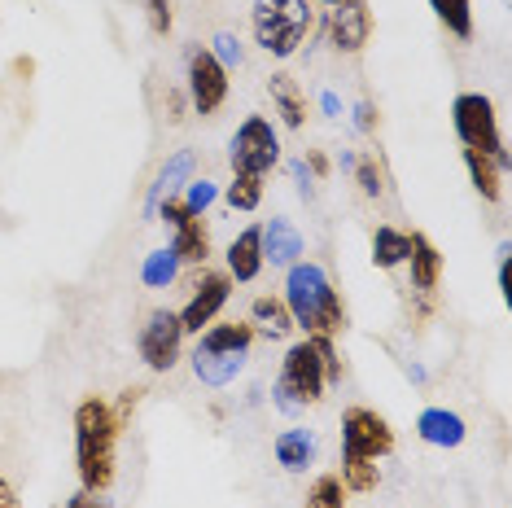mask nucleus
Instances as JSON below:
<instances>
[{"mask_svg":"<svg viewBox=\"0 0 512 508\" xmlns=\"http://www.w3.org/2000/svg\"><path fill=\"white\" fill-rule=\"evenodd\" d=\"M399 452V434L386 412L351 403L342 408V460H337V478L346 495H372L381 487V460Z\"/></svg>","mask_w":512,"mask_h":508,"instance_id":"nucleus-1","label":"nucleus"},{"mask_svg":"<svg viewBox=\"0 0 512 508\" xmlns=\"http://www.w3.org/2000/svg\"><path fill=\"white\" fill-rule=\"evenodd\" d=\"M346 373L342 355H337V338H298L285 346L281 373L272 381V403L285 412V417H298V412L316 408L324 399V390L337 386Z\"/></svg>","mask_w":512,"mask_h":508,"instance_id":"nucleus-2","label":"nucleus"},{"mask_svg":"<svg viewBox=\"0 0 512 508\" xmlns=\"http://www.w3.org/2000/svg\"><path fill=\"white\" fill-rule=\"evenodd\" d=\"M75 473L79 491L110 495L114 478H119V438L123 421L114 417V403L101 395H88L75 403Z\"/></svg>","mask_w":512,"mask_h":508,"instance_id":"nucleus-3","label":"nucleus"},{"mask_svg":"<svg viewBox=\"0 0 512 508\" xmlns=\"http://www.w3.org/2000/svg\"><path fill=\"white\" fill-rule=\"evenodd\" d=\"M285 307L294 316V329L302 338H337L351 325V311L342 303V290L333 285V276L311 259H298L294 268H285Z\"/></svg>","mask_w":512,"mask_h":508,"instance_id":"nucleus-4","label":"nucleus"},{"mask_svg":"<svg viewBox=\"0 0 512 508\" xmlns=\"http://www.w3.org/2000/svg\"><path fill=\"white\" fill-rule=\"evenodd\" d=\"M250 351H254V329L246 320H215L211 329L197 333V346L189 355L193 377L211 390H224L246 373Z\"/></svg>","mask_w":512,"mask_h":508,"instance_id":"nucleus-5","label":"nucleus"},{"mask_svg":"<svg viewBox=\"0 0 512 508\" xmlns=\"http://www.w3.org/2000/svg\"><path fill=\"white\" fill-rule=\"evenodd\" d=\"M311 27H316L311 0H254L250 5L254 44H259L267 57H276V62H289V57L307 44Z\"/></svg>","mask_w":512,"mask_h":508,"instance_id":"nucleus-6","label":"nucleus"},{"mask_svg":"<svg viewBox=\"0 0 512 508\" xmlns=\"http://www.w3.org/2000/svg\"><path fill=\"white\" fill-rule=\"evenodd\" d=\"M451 127H456V136H460L464 149L491 154V158H499V163L512 171L504 132H499V110H495V101L486 97V92H460V97L451 101Z\"/></svg>","mask_w":512,"mask_h":508,"instance_id":"nucleus-7","label":"nucleus"},{"mask_svg":"<svg viewBox=\"0 0 512 508\" xmlns=\"http://www.w3.org/2000/svg\"><path fill=\"white\" fill-rule=\"evenodd\" d=\"M228 167L241 176H272L281 167V132L263 114H246L228 141Z\"/></svg>","mask_w":512,"mask_h":508,"instance_id":"nucleus-8","label":"nucleus"},{"mask_svg":"<svg viewBox=\"0 0 512 508\" xmlns=\"http://www.w3.org/2000/svg\"><path fill=\"white\" fill-rule=\"evenodd\" d=\"M158 219L167 224L171 250H176L180 268H206V263H211L215 246H211V224H206V215H193L180 198H167L158 206Z\"/></svg>","mask_w":512,"mask_h":508,"instance_id":"nucleus-9","label":"nucleus"},{"mask_svg":"<svg viewBox=\"0 0 512 508\" xmlns=\"http://www.w3.org/2000/svg\"><path fill=\"white\" fill-rule=\"evenodd\" d=\"M403 268H407V276H412V281H407L412 303H416L412 320L425 325V320L438 311V285H442V272H447V259H442V250L425 233H412V254H407Z\"/></svg>","mask_w":512,"mask_h":508,"instance_id":"nucleus-10","label":"nucleus"},{"mask_svg":"<svg viewBox=\"0 0 512 508\" xmlns=\"http://www.w3.org/2000/svg\"><path fill=\"white\" fill-rule=\"evenodd\" d=\"M180 351H184V325H180V311L171 307H158L145 316L141 333H136V355L149 373H171L180 364Z\"/></svg>","mask_w":512,"mask_h":508,"instance_id":"nucleus-11","label":"nucleus"},{"mask_svg":"<svg viewBox=\"0 0 512 508\" xmlns=\"http://www.w3.org/2000/svg\"><path fill=\"white\" fill-rule=\"evenodd\" d=\"M232 92V79L228 71L215 62L211 49H189V62H184V97H189L193 114H202V119H215L219 110H224Z\"/></svg>","mask_w":512,"mask_h":508,"instance_id":"nucleus-12","label":"nucleus"},{"mask_svg":"<svg viewBox=\"0 0 512 508\" xmlns=\"http://www.w3.org/2000/svg\"><path fill=\"white\" fill-rule=\"evenodd\" d=\"M228 298H232V276L224 268H197L193 294H189V303L180 307L184 338H197L202 329H211L219 320V311L228 307Z\"/></svg>","mask_w":512,"mask_h":508,"instance_id":"nucleus-13","label":"nucleus"},{"mask_svg":"<svg viewBox=\"0 0 512 508\" xmlns=\"http://www.w3.org/2000/svg\"><path fill=\"white\" fill-rule=\"evenodd\" d=\"M372 27H377V18H372L368 0H342V5H333L329 18H324V40L333 44V53L359 57L372 40Z\"/></svg>","mask_w":512,"mask_h":508,"instance_id":"nucleus-14","label":"nucleus"},{"mask_svg":"<svg viewBox=\"0 0 512 508\" xmlns=\"http://www.w3.org/2000/svg\"><path fill=\"white\" fill-rule=\"evenodd\" d=\"M263 224H250V228H241L237 237L228 241V250H224V272L232 276V285H250V281H259L263 276Z\"/></svg>","mask_w":512,"mask_h":508,"instance_id":"nucleus-15","label":"nucleus"},{"mask_svg":"<svg viewBox=\"0 0 512 508\" xmlns=\"http://www.w3.org/2000/svg\"><path fill=\"white\" fill-rule=\"evenodd\" d=\"M193 171H197V154H193V149H176V154H171L167 163L158 167L154 184H149V198H145V215H158V206L167 202V198H176V193L184 189V184L193 180Z\"/></svg>","mask_w":512,"mask_h":508,"instance_id":"nucleus-16","label":"nucleus"},{"mask_svg":"<svg viewBox=\"0 0 512 508\" xmlns=\"http://www.w3.org/2000/svg\"><path fill=\"white\" fill-rule=\"evenodd\" d=\"M267 97H272V110L289 132H302L307 127V88L298 84V75L289 71H276L267 79Z\"/></svg>","mask_w":512,"mask_h":508,"instance_id":"nucleus-17","label":"nucleus"},{"mask_svg":"<svg viewBox=\"0 0 512 508\" xmlns=\"http://www.w3.org/2000/svg\"><path fill=\"white\" fill-rule=\"evenodd\" d=\"M416 438L429 447H442V452H456L464 438H469V425L451 408H425L421 417H416Z\"/></svg>","mask_w":512,"mask_h":508,"instance_id":"nucleus-18","label":"nucleus"},{"mask_svg":"<svg viewBox=\"0 0 512 508\" xmlns=\"http://www.w3.org/2000/svg\"><path fill=\"white\" fill-rule=\"evenodd\" d=\"M302 250H307V241H302V233L285 215L263 224V263H272V268H294L302 259Z\"/></svg>","mask_w":512,"mask_h":508,"instance_id":"nucleus-19","label":"nucleus"},{"mask_svg":"<svg viewBox=\"0 0 512 508\" xmlns=\"http://www.w3.org/2000/svg\"><path fill=\"white\" fill-rule=\"evenodd\" d=\"M272 456H276V465H281L285 473H307L311 465H316V456H320V443H316V434L311 430H281L272 438Z\"/></svg>","mask_w":512,"mask_h":508,"instance_id":"nucleus-20","label":"nucleus"},{"mask_svg":"<svg viewBox=\"0 0 512 508\" xmlns=\"http://www.w3.org/2000/svg\"><path fill=\"white\" fill-rule=\"evenodd\" d=\"M246 325L254 329V338H267V342H285L294 333V316H289L285 298H272V294H259L250 303V320Z\"/></svg>","mask_w":512,"mask_h":508,"instance_id":"nucleus-21","label":"nucleus"},{"mask_svg":"<svg viewBox=\"0 0 512 508\" xmlns=\"http://www.w3.org/2000/svg\"><path fill=\"white\" fill-rule=\"evenodd\" d=\"M464 171H469V184L482 202H504V180H508V167L491 154H477V149H464Z\"/></svg>","mask_w":512,"mask_h":508,"instance_id":"nucleus-22","label":"nucleus"},{"mask_svg":"<svg viewBox=\"0 0 512 508\" xmlns=\"http://www.w3.org/2000/svg\"><path fill=\"white\" fill-rule=\"evenodd\" d=\"M368 250H372V268L394 272V268H403L407 254H412V233L399 224H377L368 237Z\"/></svg>","mask_w":512,"mask_h":508,"instance_id":"nucleus-23","label":"nucleus"},{"mask_svg":"<svg viewBox=\"0 0 512 508\" xmlns=\"http://www.w3.org/2000/svg\"><path fill=\"white\" fill-rule=\"evenodd\" d=\"M346 176L355 180V189L364 193L368 202H381L390 193V176H386V163H381L377 149H359V154L351 158V171Z\"/></svg>","mask_w":512,"mask_h":508,"instance_id":"nucleus-24","label":"nucleus"},{"mask_svg":"<svg viewBox=\"0 0 512 508\" xmlns=\"http://www.w3.org/2000/svg\"><path fill=\"white\" fill-rule=\"evenodd\" d=\"M438 27L456 40H473V0H429Z\"/></svg>","mask_w":512,"mask_h":508,"instance_id":"nucleus-25","label":"nucleus"},{"mask_svg":"<svg viewBox=\"0 0 512 508\" xmlns=\"http://www.w3.org/2000/svg\"><path fill=\"white\" fill-rule=\"evenodd\" d=\"M263 193H267L263 176H241V171H232V180L224 189V202L232 206V211L250 215V211H259V206H263Z\"/></svg>","mask_w":512,"mask_h":508,"instance_id":"nucleus-26","label":"nucleus"},{"mask_svg":"<svg viewBox=\"0 0 512 508\" xmlns=\"http://www.w3.org/2000/svg\"><path fill=\"white\" fill-rule=\"evenodd\" d=\"M180 272L184 268H180V259H176V250H171V246L145 254V263H141V281L149 285V290H167V285H176Z\"/></svg>","mask_w":512,"mask_h":508,"instance_id":"nucleus-27","label":"nucleus"},{"mask_svg":"<svg viewBox=\"0 0 512 508\" xmlns=\"http://www.w3.org/2000/svg\"><path fill=\"white\" fill-rule=\"evenodd\" d=\"M302 508H346V487L337 473H316L311 478L307 495H302Z\"/></svg>","mask_w":512,"mask_h":508,"instance_id":"nucleus-28","label":"nucleus"},{"mask_svg":"<svg viewBox=\"0 0 512 508\" xmlns=\"http://www.w3.org/2000/svg\"><path fill=\"white\" fill-rule=\"evenodd\" d=\"M211 53H215V62L224 66L228 75L237 71L241 62H246V44L237 40V31H219V36H215V44H211Z\"/></svg>","mask_w":512,"mask_h":508,"instance_id":"nucleus-29","label":"nucleus"},{"mask_svg":"<svg viewBox=\"0 0 512 508\" xmlns=\"http://www.w3.org/2000/svg\"><path fill=\"white\" fill-rule=\"evenodd\" d=\"M215 198H219V184L215 180H189V184H184V198L180 202L189 206L193 215H206L215 206Z\"/></svg>","mask_w":512,"mask_h":508,"instance_id":"nucleus-30","label":"nucleus"},{"mask_svg":"<svg viewBox=\"0 0 512 508\" xmlns=\"http://www.w3.org/2000/svg\"><path fill=\"white\" fill-rule=\"evenodd\" d=\"M145 22L154 36H171L176 31V14H171V0H145Z\"/></svg>","mask_w":512,"mask_h":508,"instance_id":"nucleus-31","label":"nucleus"},{"mask_svg":"<svg viewBox=\"0 0 512 508\" xmlns=\"http://www.w3.org/2000/svg\"><path fill=\"white\" fill-rule=\"evenodd\" d=\"M355 132L359 136H372V132H377V127H381V114H377V101H372V97H364V101H355Z\"/></svg>","mask_w":512,"mask_h":508,"instance_id":"nucleus-32","label":"nucleus"},{"mask_svg":"<svg viewBox=\"0 0 512 508\" xmlns=\"http://www.w3.org/2000/svg\"><path fill=\"white\" fill-rule=\"evenodd\" d=\"M141 399H145V386H123V390H119V403H114V417L123 421V430H127V421H132V412L141 408Z\"/></svg>","mask_w":512,"mask_h":508,"instance_id":"nucleus-33","label":"nucleus"},{"mask_svg":"<svg viewBox=\"0 0 512 508\" xmlns=\"http://www.w3.org/2000/svg\"><path fill=\"white\" fill-rule=\"evenodd\" d=\"M302 167L311 171V180H329V176H333V163L320 154V149H307V158H302Z\"/></svg>","mask_w":512,"mask_h":508,"instance_id":"nucleus-34","label":"nucleus"},{"mask_svg":"<svg viewBox=\"0 0 512 508\" xmlns=\"http://www.w3.org/2000/svg\"><path fill=\"white\" fill-rule=\"evenodd\" d=\"M184 110H189V97L180 88H167V123H184Z\"/></svg>","mask_w":512,"mask_h":508,"instance_id":"nucleus-35","label":"nucleus"},{"mask_svg":"<svg viewBox=\"0 0 512 508\" xmlns=\"http://www.w3.org/2000/svg\"><path fill=\"white\" fill-rule=\"evenodd\" d=\"M289 176H294V184H298L302 198H311V193H316V180H311V171L302 167V158H298V163H289Z\"/></svg>","mask_w":512,"mask_h":508,"instance_id":"nucleus-36","label":"nucleus"},{"mask_svg":"<svg viewBox=\"0 0 512 508\" xmlns=\"http://www.w3.org/2000/svg\"><path fill=\"white\" fill-rule=\"evenodd\" d=\"M66 508H114L106 495H92V491H75L71 500H66Z\"/></svg>","mask_w":512,"mask_h":508,"instance_id":"nucleus-37","label":"nucleus"},{"mask_svg":"<svg viewBox=\"0 0 512 508\" xmlns=\"http://www.w3.org/2000/svg\"><path fill=\"white\" fill-rule=\"evenodd\" d=\"M320 106H324V114H329V119H337V114H342V101H337V92H320Z\"/></svg>","mask_w":512,"mask_h":508,"instance_id":"nucleus-38","label":"nucleus"},{"mask_svg":"<svg viewBox=\"0 0 512 508\" xmlns=\"http://www.w3.org/2000/svg\"><path fill=\"white\" fill-rule=\"evenodd\" d=\"M0 508H22V504H18V491L9 487L5 478H0Z\"/></svg>","mask_w":512,"mask_h":508,"instance_id":"nucleus-39","label":"nucleus"},{"mask_svg":"<svg viewBox=\"0 0 512 508\" xmlns=\"http://www.w3.org/2000/svg\"><path fill=\"white\" fill-rule=\"evenodd\" d=\"M14 75L31 79V75H36V62H31V57H18V62H14Z\"/></svg>","mask_w":512,"mask_h":508,"instance_id":"nucleus-40","label":"nucleus"},{"mask_svg":"<svg viewBox=\"0 0 512 508\" xmlns=\"http://www.w3.org/2000/svg\"><path fill=\"white\" fill-rule=\"evenodd\" d=\"M320 5H324V9H333V5H342V0H320Z\"/></svg>","mask_w":512,"mask_h":508,"instance_id":"nucleus-41","label":"nucleus"}]
</instances>
